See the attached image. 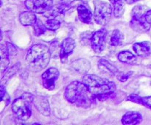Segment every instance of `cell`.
Returning <instances> with one entry per match:
<instances>
[{
	"label": "cell",
	"instance_id": "cell-25",
	"mask_svg": "<svg viewBox=\"0 0 151 125\" xmlns=\"http://www.w3.org/2000/svg\"><path fill=\"white\" fill-rule=\"evenodd\" d=\"M6 46H7V49L10 57H14L17 54V50H16V47L13 46V44H10V43H7Z\"/></svg>",
	"mask_w": 151,
	"mask_h": 125
},
{
	"label": "cell",
	"instance_id": "cell-21",
	"mask_svg": "<svg viewBox=\"0 0 151 125\" xmlns=\"http://www.w3.org/2000/svg\"><path fill=\"white\" fill-rule=\"evenodd\" d=\"M114 4V16L115 18L122 17L125 12V5L122 0L115 2Z\"/></svg>",
	"mask_w": 151,
	"mask_h": 125
},
{
	"label": "cell",
	"instance_id": "cell-2",
	"mask_svg": "<svg viewBox=\"0 0 151 125\" xmlns=\"http://www.w3.org/2000/svg\"><path fill=\"white\" fill-rule=\"evenodd\" d=\"M51 57L50 49L44 44H35L28 50L26 62L28 69L32 72H38L45 69Z\"/></svg>",
	"mask_w": 151,
	"mask_h": 125
},
{
	"label": "cell",
	"instance_id": "cell-28",
	"mask_svg": "<svg viewBox=\"0 0 151 125\" xmlns=\"http://www.w3.org/2000/svg\"><path fill=\"white\" fill-rule=\"evenodd\" d=\"M145 17L146 21L151 24V10H147L145 14Z\"/></svg>",
	"mask_w": 151,
	"mask_h": 125
},
{
	"label": "cell",
	"instance_id": "cell-15",
	"mask_svg": "<svg viewBox=\"0 0 151 125\" xmlns=\"http://www.w3.org/2000/svg\"><path fill=\"white\" fill-rule=\"evenodd\" d=\"M37 19L35 13L32 11L23 12L19 16V21L23 26H33Z\"/></svg>",
	"mask_w": 151,
	"mask_h": 125
},
{
	"label": "cell",
	"instance_id": "cell-7",
	"mask_svg": "<svg viewBox=\"0 0 151 125\" xmlns=\"http://www.w3.org/2000/svg\"><path fill=\"white\" fill-rule=\"evenodd\" d=\"M27 8L35 13H47L53 8V0H26Z\"/></svg>",
	"mask_w": 151,
	"mask_h": 125
},
{
	"label": "cell",
	"instance_id": "cell-13",
	"mask_svg": "<svg viewBox=\"0 0 151 125\" xmlns=\"http://www.w3.org/2000/svg\"><path fill=\"white\" fill-rule=\"evenodd\" d=\"M134 51L141 57H147L151 54V44L147 41L136 43L133 46Z\"/></svg>",
	"mask_w": 151,
	"mask_h": 125
},
{
	"label": "cell",
	"instance_id": "cell-8",
	"mask_svg": "<svg viewBox=\"0 0 151 125\" xmlns=\"http://www.w3.org/2000/svg\"><path fill=\"white\" fill-rule=\"evenodd\" d=\"M106 35L107 30L105 28H102L92 34L91 37V46L95 52L100 53L104 50Z\"/></svg>",
	"mask_w": 151,
	"mask_h": 125
},
{
	"label": "cell",
	"instance_id": "cell-22",
	"mask_svg": "<svg viewBox=\"0 0 151 125\" xmlns=\"http://www.w3.org/2000/svg\"><path fill=\"white\" fill-rule=\"evenodd\" d=\"M32 26H33L34 34L35 36H40V35H43L47 30L46 25L44 24L39 19H37L36 22Z\"/></svg>",
	"mask_w": 151,
	"mask_h": 125
},
{
	"label": "cell",
	"instance_id": "cell-27",
	"mask_svg": "<svg viewBox=\"0 0 151 125\" xmlns=\"http://www.w3.org/2000/svg\"><path fill=\"white\" fill-rule=\"evenodd\" d=\"M114 93H110V94H98V95L96 96L97 99H98L100 101H105V100L108 99L109 98H111V97L113 96Z\"/></svg>",
	"mask_w": 151,
	"mask_h": 125
},
{
	"label": "cell",
	"instance_id": "cell-33",
	"mask_svg": "<svg viewBox=\"0 0 151 125\" xmlns=\"http://www.w3.org/2000/svg\"><path fill=\"white\" fill-rule=\"evenodd\" d=\"M150 109H151V107H150Z\"/></svg>",
	"mask_w": 151,
	"mask_h": 125
},
{
	"label": "cell",
	"instance_id": "cell-31",
	"mask_svg": "<svg viewBox=\"0 0 151 125\" xmlns=\"http://www.w3.org/2000/svg\"><path fill=\"white\" fill-rule=\"evenodd\" d=\"M74 0H61V1L63 3H66V4H70Z\"/></svg>",
	"mask_w": 151,
	"mask_h": 125
},
{
	"label": "cell",
	"instance_id": "cell-3",
	"mask_svg": "<svg viewBox=\"0 0 151 125\" xmlns=\"http://www.w3.org/2000/svg\"><path fill=\"white\" fill-rule=\"evenodd\" d=\"M82 82L95 96L114 93L116 89L114 82L95 74H86L83 77Z\"/></svg>",
	"mask_w": 151,
	"mask_h": 125
},
{
	"label": "cell",
	"instance_id": "cell-11",
	"mask_svg": "<svg viewBox=\"0 0 151 125\" xmlns=\"http://www.w3.org/2000/svg\"><path fill=\"white\" fill-rule=\"evenodd\" d=\"M33 103L35 107L41 114L45 116H49L50 114V108L48 100L44 96H34Z\"/></svg>",
	"mask_w": 151,
	"mask_h": 125
},
{
	"label": "cell",
	"instance_id": "cell-24",
	"mask_svg": "<svg viewBox=\"0 0 151 125\" xmlns=\"http://www.w3.org/2000/svg\"><path fill=\"white\" fill-rule=\"evenodd\" d=\"M19 68H20V63H19V62H18V63H16L14 66H12L10 69H9L8 70L5 72V74L2 76V79H1V80L4 81V79L6 80V79H10L12 76H13V75H14L15 74H16V72L19 71Z\"/></svg>",
	"mask_w": 151,
	"mask_h": 125
},
{
	"label": "cell",
	"instance_id": "cell-23",
	"mask_svg": "<svg viewBox=\"0 0 151 125\" xmlns=\"http://www.w3.org/2000/svg\"><path fill=\"white\" fill-rule=\"evenodd\" d=\"M45 25L47 29H50V30H52V31H55L60 27V21L58 20V19H55V18L50 17V19L47 20Z\"/></svg>",
	"mask_w": 151,
	"mask_h": 125
},
{
	"label": "cell",
	"instance_id": "cell-29",
	"mask_svg": "<svg viewBox=\"0 0 151 125\" xmlns=\"http://www.w3.org/2000/svg\"><path fill=\"white\" fill-rule=\"evenodd\" d=\"M6 94H7V91H6L5 88H4V85H1V88H0V96H1V99H2L5 96Z\"/></svg>",
	"mask_w": 151,
	"mask_h": 125
},
{
	"label": "cell",
	"instance_id": "cell-20",
	"mask_svg": "<svg viewBox=\"0 0 151 125\" xmlns=\"http://www.w3.org/2000/svg\"><path fill=\"white\" fill-rule=\"evenodd\" d=\"M124 35L119 29H115L112 32L110 38V45L112 46H121L124 41Z\"/></svg>",
	"mask_w": 151,
	"mask_h": 125
},
{
	"label": "cell",
	"instance_id": "cell-19",
	"mask_svg": "<svg viewBox=\"0 0 151 125\" xmlns=\"http://www.w3.org/2000/svg\"><path fill=\"white\" fill-rule=\"evenodd\" d=\"M118 60L122 63L127 64H134L137 61V57L135 54L129 51H122L118 54Z\"/></svg>",
	"mask_w": 151,
	"mask_h": 125
},
{
	"label": "cell",
	"instance_id": "cell-17",
	"mask_svg": "<svg viewBox=\"0 0 151 125\" xmlns=\"http://www.w3.org/2000/svg\"><path fill=\"white\" fill-rule=\"evenodd\" d=\"M99 68L106 73V72L109 73L111 76H115L119 74V70L117 68L104 59H101L99 60Z\"/></svg>",
	"mask_w": 151,
	"mask_h": 125
},
{
	"label": "cell",
	"instance_id": "cell-32",
	"mask_svg": "<svg viewBox=\"0 0 151 125\" xmlns=\"http://www.w3.org/2000/svg\"><path fill=\"white\" fill-rule=\"evenodd\" d=\"M109 1H111V2L112 3V4H114L115 2H116V1H119V0H109Z\"/></svg>",
	"mask_w": 151,
	"mask_h": 125
},
{
	"label": "cell",
	"instance_id": "cell-1",
	"mask_svg": "<svg viewBox=\"0 0 151 125\" xmlns=\"http://www.w3.org/2000/svg\"><path fill=\"white\" fill-rule=\"evenodd\" d=\"M64 96L69 102L83 108H88L95 104L97 98L83 82L79 81H74L68 85L65 90Z\"/></svg>",
	"mask_w": 151,
	"mask_h": 125
},
{
	"label": "cell",
	"instance_id": "cell-9",
	"mask_svg": "<svg viewBox=\"0 0 151 125\" xmlns=\"http://www.w3.org/2000/svg\"><path fill=\"white\" fill-rule=\"evenodd\" d=\"M59 71L55 68H50L47 69L45 72L42 74L43 86L47 90L52 91L55 88V82L58 79Z\"/></svg>",
	"mask_w": 151,
	"mask_h": 125
},
{
	"label": "cell",
	"instance_id": "cell-14",
	"mask_svg": "<svg viewBox=\"0 0 151 125\" xmlns=\"http://www.w3.org/2000/svg\"><path fill=\"white\" fill-rule=\"evenodd\" d=\"M78 18L82 22L86 24H89L92 19V13L89 8L84 4H80L77 8Z\"/></svg>",
	"mask_w": 151,
	"mask_h": 125
},
{
	"label": "cell",
	"instance_id": "cell-4",
	"mask_svg": "<svg viewBox=\"0 0 151 125\" xmlns=\"http://www.w3.org/2000/svg\"><path fill=\"white\" fill-rule=\"evenodd\" d=\"M34 96L28 92L24 93L22 96L12 103V110L16 115L19 124H24L31 116V104L33 102Z\"/></svg>",
	"mask_w": 151,
	"mask_h": 125
},
{
	"label": "cell",
	"instance_id": "cell-12",
	"mask_svg": "<svg viewBox=\"0 0 151 125\" xmlns=\"http://www.w3.org/2000/svg\"><path fill=\"white\" fill-rule=\"evenodd\" d=\"M122 124L125 125L139 124L142 121V116L138 112H127L122 118Z\"/></svg>",
	"mask_w": 151,
	"mask_h": 125
},
{
	"label": "cell",
	"instance_id": "cell-6",
	"mask_svg": "<svg viewBox=\"0 0 151 125\" xmlns=\"http://www.w3.org/2000/svg\"><path fill=\"white\" fill-rule=\"evenodd\" d=\"M147 11H145L143 6H137L133 9L132 17H131V28L137 32H147L150 28L151 24L146 21L145 14Z\"/></svg>",
	"mask_w": 151,
	"mask_h": 125
},
{
	"label": "cell",
	"instance_id": "cell-10",
	"mask_svg": "<svg viewBox=\"0 0 151 125\" xmlns=\"http://www.w3.org/2000/svg\"><path fill=\"white\" fill-rule=\"evenodd\" d=\"M75 48V42L72 38L64 39L60 45V57L62 63H65L67 60L69 56L73 52Z\"/></svg>",
	"mask_w": 151,
	"mask_h": 125
},
{
	"label": "cell",
	"instance_id": "cell-18",
	"mask_svg": "<svg viewBox=\"0 0 151 125\" xmlns=\"http://www.w3.org/2000/svg\"><path fill=\"white\" fill-rule=\"evenodd\" d=\"M9 57L10 55L8 54V51H7V46L6 45L4 44H1V73H4V71H6L7 67L9 66V63H10V60H9Z\"/></svg>",
	"mask_w": 151,
	"mask_h": 125
},
{
	"label": "cell",
	"instance_id": "cell-30",
	"mask_svg": "<svg viewBox=\"0 0 151 125\" xmlns=\"http://www.w3.org/2000/svg\"><path fill=\"white\" fill-rule=\"evenodd\" d=\"M125 1H126V2L128 3V4H134V3H135V2H137V1H138L139 0H125Z\"/></svg>",
	"mask_w": 151,
	"mask_h": 125
},
{
	"label": "cell",
	"instance_id": "cell-5",
	"mask_svg": "<svg viewBox=\"0 0 151 125\" xmlns=\"http://www.w3.org/2000/svg\"><path fill=\"white\" fill-rule=\"evenodd\" d=\"M94 18L96 23L99 25H106L110 21L112 16V7L106 1L95 0L94 1Z\"/></svg>",
	"mask_w": 151,
	"mask_h": 125
},
{
	"label": "cell",
	"instance_id": "cell-16",
	"mask_svg": "<svg viewBox=\"0 0 151 125\" xmlns=\"http://www.w3.org/2000/svg\"><path fill=\"white\" fill-rule=\"evenodd\" d=\"M72 66L75 70L81 74H86L91 69L89 61L86 59H79L72 62Z\"/></svg>",
	"mask_w": 151,
	"mask_h": 125
},
{
	"label": "cell",
	"instance_id": "cell-26",
	"mask_svg": "<svg viewBox=\"0 0 151 125\" xmlns=\"http://www.w3.org/2000/svg\"><path fill=\"white\" fill-rule=\"evenodd\" d=\"M133 74L132 71L127 72V73H119L117 74V79H119L120 82H126L128 79V78L131 76Z\"/></svg>",
	"mask_w": 151,
	"mask_h": 125
}]
</instances>
